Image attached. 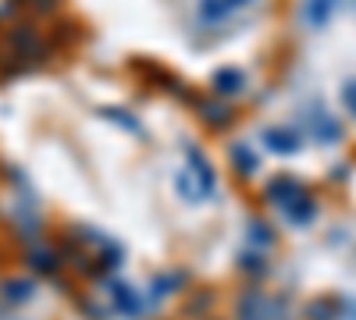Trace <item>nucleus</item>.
Returning a JSON list of instances; mask_svg holds the SVG:
<instances>
[{"label":"nucleus","instance_id":"f257e3e1","mask_svg":"<svg viewBox=\"0 0 356 320\" xmlns=\"http://www.w3.org/2000/svg\"><path fill=\"white\" fill-rule=\"evenodd\" d=\"M267 199H271L282 214H289L296 224L310 221V214H314V199H310L300 185H296L292 178H278V182H271V185H267Z\"/></svg>","mask_w":356,"mask_h":320},{"label":"nucleus","instance_id":"f03ea898","mask_svg":"<svg viewBox=\"0 0 356 320\" xmlns=\"http://www.w3.org/2000/svg\"><path fill=\"white\" fill-rule=\"evenodd\" d=\"M178 189L186 192V199H207L214 192V171L203 153L189 150V167L178 174Z\"/></svg>","mask_w":356,"mask_h":320},{"label":"nucleus","instance_id":"7ed1b4c3","mask_svg":"<svg viewBox=\"0 0 356 320\" xmlns=\"http://www.w3.org/2000/svg\"><path fill=\"white\" fill-rule=\"evenodd\" d=\"M246 4H253V0H200V22L214 25V22L235 15V11L246 8Z\"/></svg>","mask_w":356,"mask_h":320},{"label":"nucleus","instance_id":"20e7f679","mask_svg":"<svg viewBox=\"0 0 356 320\" xmlns=\"http://www.w3.org/2000/svg\"><path fill=\"white\" fill-rule=\"evenodd\" d=\"M267 146L278 150V153H296V150H300V142H296V135H292V132L267 128Z\"/></svg>","mask_w":356,"mask_h":320},{"label":"nucleus","instance_id":"39448f33","mask_svg":"<svg viewBox=\"0 0 356 320\" xmlns=\"http://www.w3.org/2000/svg\"><path fill=\"white\" fill-rule=\"evenodd\" d=\"M332 15V0H307V8H303V18L310 25H324Z\"/></svg>","mask_w":356,"mask_h":320},{"label":"nucleus","instance_id":"423d86ee","mask_svg":"<svg viewBox=\"0 0 356 320\" xmlns=\"http://www.w3.org/2000/svg\"><path fill=\"white\" fill-rule=\"evenodd\" d=\"M214 82H218V90H221V93H225V90H228V93L243 90V75H239V71H218Z\"/></svg>","mask_w":356,"mask_h":320},{"label":"nucleus","instance_id":"0eeeda50","mask_svg":"<svg viewBox=\"0 0 356 320\" xmlns=\"http://www.w3.org/2000/svg\"><path fill=\"white\" fill-rule=\"evenodd\" d=\"M342 103L356 114V78H349V82L342 85Z\"/></svg>","mask_w":356,"mask_h":320}]
</instances>
